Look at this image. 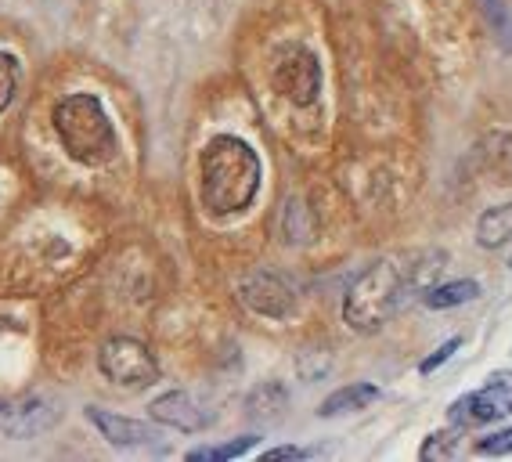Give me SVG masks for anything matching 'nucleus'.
Returning <instances> with one entry per match:
<instances>
[{
	"label": "nucleus",
	"instance_id": "obj_5",
	"mask_svg": "<svg viewBox=\"0 0 512 462\" xmlns=\"http://www.w3.org/2000/svg\"><path fill=\"white\" fill-rule=\"evenodd\" d=\"M271 84L296 109H311L321 98V62L311 47L285 44L271 65Z\"/></svg>",
	"mask_w": 512,
	"mask_h": 462
},
{
	"label": "nucleus",
	"instance_id": "obj_20",
	"mask_svg": "<svg viewBox=\"0 0 512 462\" xmlns=\"http://www.w3.org/2000/svg\"><path fill=\"white\" fill-rule=\"evenodd\" d=\"M458 347H462V336H451L448 343H440V347L430 354V358H422V361H419V372H422V376H430V372H437L440 365H444V361H448L451 354L458 351Z\"/></svg>",
	"mask_w": 512,
	"mask_h": 462
},
{
	"label": "nucleus",
	"instance_id": "obj_2",
	"mask_svg": "<svg viewBox=\"0 0 512 462\" xmlns=\"http://www.w3.org/2000/svg\"><path fill=\"white\" fill-rule=\"evenodd\" d=\"M55 134L62 152L80 167H105L119 152V134L116 123L109 120V112L101 105L98 94H65L55 105Z\"/></svg>",
	"mask_w": 512,
	"mask_h": 462
},
{
	"label": "nucleus",
	"instance_id": "obj_17",
	"mask_svg": "<svg viewBox=\"0 0 512 462\" xmlns=\"http://www.w3.org/2000/svg\"><path fill=\"white\" fill-rule=\"evenodd\" d=\"M22 84V65L15 55L8 51H0V112H8L11 102H15V94H19Z\"/></svg>",
	"mask_w": 512,
	"mask_h": 462
},
{
	"label": "nucleus",
	"instance_id": "obj_21",
	"mask_svg": "<svg viewBox=\"0 0 512 462\" xmlns=\"http://www.w3.org/2000/svg\"><path fill=\"white\" fill-rule=\"evenodd\" d=\"M300 459H311V452L296 448V444H282V448H271V452L260 455V462H300Z\"/></svg>",
	"mask_w": 512,
	"mask_h": 462
},
{
	"label": "nucleus",
	"instance_id": "obj_12",
	"mask_svg": "<svg viewBox=\"0 0 512 462\" xmlns=\"http://www.w3.org/2000/svg\"><path fill=\"white\" fill-rule=\"evenodd\" d=\"M476 152H480V163L491 174L512 181V130H487L480 145H476Z\"/></svg>",
	"mask_w": 512,
	"mask_h": 462
},
{
	"label": "nucleus",
	"instance_id": "obj_7",
	"mask_svg": "<svg viewBox=\"0 0 512 462\" xmlns=\"http://www.w3.org/2000/svg\"><path fill=\"white\" fill-rule=\"evenodd\" d=\"M512 412V372H491L487 383L448 408L451 426H484L505 419Z\"/></svg>",
	"mask_w": 512,
	"mask_h": 462
},
{
	"label": "nucleus",
	"instance_id": "obj_13",
	"mask_svg": "<svg viewBox=\"0 0 512 462\" xmlns=\"http://www.w3.org/2000/svg\"><path fill=\"white\" fill-rule=\"evenodd\" d=\"M476 296H480V282H473V278H455V282H440V286L426 289V293H422V304L430 307V311H451V307L473 304Z\"/></svg>",
	"mask_w": 512,
	"mask_h": 462
},
{
	"label": "nucleus",
	"instance_id": "obj_6",
	"mask_svg": "<svg viewBox=\"0 0 512 462\" xmlns=\"http://www.w3.org/2000/svg\"><path fill=\"white\" fill-rule=\"evenodd\" d=\"M238 300L260 318H271V322H285V318L296 315L300 307V296H296L293 282L275 271H249L242 282H238Z\"/></svg>",
	"mask_w": 512,
	"mask_h": 462
},
{
	"label": "nucleus",
	"instance_id": "obj_9",
	"mask_svg": "<svg viewBox=\"0 0 512 462\" xmlns=\"http://www.w3.org/2000/svg\"><path fill=\"white\" fill-rule=\"evenodd\" d=\"M148 416H152V423L181 430V434H199V430L210 426V416L202 412L199 401H195L188 390H166V394H159V398L148 405Z\"/></svg>",
	"mask_w": 512,
	"mask_h": 462
},
{
	"label": "nucleus",
	"instance_id": "obj_14",
	"mask_svg": "<svg viewBox=\"0 0 512 462\" xmlns=\"http://www.w3.org/2000/svg\"><path fill=\"white\" fill-rule=\"evenodd\" d=\"M509 239H512V203L491 206V210L480 213V221H476V242H480L484 250H498V246H505Z\"/></svg>",
	"mask_w": 512,
	"mask_h": 462
},
{
	"label": "nucleus",
	"instance_id": "obj_8",
	"mask_svg": "<svg viewBox=\"0 0 512 462\" xmlns=\"http://www.w3.org/2000/svg\"><path fill=\"white\" fill-rule=\"evenodd\" d=\"M83 419L98 430L101 441L116 444V448H145V444L159 441V430L152 423H145V419L119 416V412H112V408L87 405V408H83Z\"/></svg>",
	"mask_w": 512,
	"mask_h": 462
},
{
	"label": "nucleus",
	"instance_id": "obj_10",
	"mask_svg": "<svg viewBox=\"0 0 512 462\" xmlns=\"http://www.w3.org/2000/svg\"><path fill=\"white\" fill-rule=\"evenodd\" d=\"M55 423H58V408L47 398H26L15 408L8 405V412L0 416V426H4V434H8L11 441L40 437V434H47Z\"/></svg>",
	"mask_w": 512,
	"mask_h": 462
},
{
	"label": "nucleus",
	"instance_id": "obj_1",
	"mask_svg": "<svg viewBox=\"0 0 512 462\" xmlns=\"http://www.w3.org/2000/svg\"><path fill=\"white\" fill-rule=\"evenodd\" d=\"M260 181L264 167L256 148L235 134H217L199 152V203L217 221L246 213L260 192Z\"/></svg>",
	"mask_w": 512,
	"mask_h": 462
},
{
	"label": "nucleus",
	"instance_id": "obj_18",
	"mask_svg": "<svg viewBox=\"0 0 512 462\" xmlns=\"http://www.w3.org/2000/svg\"><path fill=\"white\" fill-rule=\"evenodd\" d=\"M455 444H458L455 430H440V434H430L426 441H422L419 459H426V462H448V459H455Z\"/></svg>",
	"mask_w": 512,
	"mask_h": 462
},
{
	"label": "nucleus",
	"instance_id": "obj_19",
	"mask_svg": "<svg viewBox=\"0 0 512 462\" xmlns=\"http://www.w3.org/2000/svg\"><path fill=\"white\" fill-rule=\"evenodd\" d=\"M476 452L480 455H512V426L509 430H498V434H487L476 441Z\"/></svg>",
	"mask_w": 512,
	"mask_h": 462
},
{
	"label": "nucleus",
	"instance_id": "obj_15",
	"mask_svg": "<svg viewBox=\"0 0 512 462\" xmlns=\"http://www.w3.org/2000/svg\"><path fill=\"white\" fill-rule=\"evenodd\" d=\"M260 437L256 434H242L235 441H224V444H206V448H192V452L184 455L188 462H231V459H242L246 452H253Z\"/></svg>",
	"mask_w": 512,
	"mask_h": 462
},
{
	"label": "nucleus",
	"instance_id": "obj_22",
	"mask_svg": "<svg viewBox=\"0 0 512 462\" xmlns=\"http://www.w3.org/2000/svg\"><path fill=\"white\" fill-rule=\"evenodd\" d=\"M4 412H8V401H4V398H0V416H4Z\"/></svg>",
	"mask_w": 512,
	"mask_h": 462
},
{
	"label": "nucleus",
	"instance_id": "obj_23",
	"mask_svg": "<svg viewBox=\"0 0 512 462\" xmlns=\"http://www.w3.org/2000/svg\"><path fill=\"white\" fill-rule=\"evenodd\" d=\"M509 268H512V257H509Z\"/></svg>",
	"mask_w": 512,
	"mask_h": 462
},
{
	"label": "nucleus",
	"instance_id": "obj_16",
	"mask_svg": "<svg viewBox=\"0 0 512 462\" xmlns=\"http://www.w3.org/2000/svg\"><path fill=\"white\" fill-rule=\"evenodd\" d=\"M480 11H484L487 29H491V37L498 40L505 55H512V4L509 0H476Z\"/></svg>",
	"mask_w": 512,
	"mask_h": 462
},
{
	"label": "nucleus",
	"instance_id": "obj_11",
	"mask_svg": "<svg viewBox=\"0 0 512 462\" xmlns=\"http://www.w3.org/2000/svg\"><path fill=\"white\" fill-rule=\"evenodd\" d=\"M379 401V387L375 383H347V387L332 390L329 398L318 405L321 419H336V416H354L361 408L375 405Z\"/></svg>",
	"mask_w": 512,
	"mask_h": 462
},
{
	"label": "nucleus",
	"instance_id": "obj_3",
	"mask_svg": "<svg viewBox=\"0 0 512 462\" xmlns=\"http://www.w3.org/2000/svg\"><path fill=\"white\" fill-rule=\"evenodd\" d=\"M404 293H408V271H404L401 260H375L372 268L361 271L354 286L347 289L343 322L354 333H379L397 315Z\"/></svg>",
	"mask_w": 512,
	"mask_h": 462
},
{
	"label": "nucleus",
	"instance_id": "obj_4",
	"mask_svg": "<svg viewBox=\"0 0 512 462\" xmlns=\"http://www.w3.org/2000/svg\"><path fill=\"white\" fill-rule=\"evenodd\" d=\"M98 372L116 387L141 390L159 383V361L156 354L148 351L145 343L134 340V336H112V340L101 343L98 351Z\"/></svg>",
	"mask_w": 512,
	"mask_h": 462
}]
</instances>
